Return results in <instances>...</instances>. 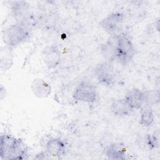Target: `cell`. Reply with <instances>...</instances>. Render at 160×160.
<instances>
[{"instance_id": "obj_1", "label": "cell", "mask_w": 160, "mask_h": 160, "mask_svg": "<svg viewBox=\"0 0 160 160\" xmlns=\"http://www.w3.org/2000/svg\"><path fill=\"white\" fill-rule=\"evenodd\" d=\"M0 156L2 160H21L28 158V148L24 141L12 135H1Z\"/></svg>"}, {"instance_id": "obj_2", "label": "cell", "mask_w": 160, "mask_h": 160, "mask_svg": "<svg viewBox=\"0 0 160 160\" xmlns=\"http://www.w3.org/2000/svg\"><path fill=\"white\" fill-rule=\"evenodd\" d=\"M29 26L24 22H17L5 28L2 39L5 45L11 49L27 41L31 36Z\"/></svg>"}, {"instance_id": "obj_3", "label": "cell", "mask_w": 160, "mask_h": 160, "mask_svg": "<svg viewBox=\"0 0 160 160\" xmlns=\"http://www.w3.org/2000/svg\"><path fill=\"white\" fill-rule=\"evenodd\" d=\"M135 53V48L131 39L124 33L119 34L116 48L115 60L121 64L126 66L133 59Z\"/></svg>"}, {"instance_id": "obj_4", "label": "cell", "mask_w": 160, "mask_h": 160, "mask_svg": "<svg viewBox=\"0 0 160 160\" xmlns=\"http://www.w3.org/2000/svg\"><path fill=\"white\" fill-rule=\"evenodd\" d=\"M72 96L76 101L86 103H92L96 101L98 92L93 84L88 81H83L75 88Z\"/></svg>"}, {"instance_id": "obj_5", "label": "cell", "mask_w": 160, "mask_h": 160, "mask_svg": "<svg viewBox=\"0 0 160 160\" xmlns=\"http://www.w3.org/2000/svg\"><path fill=\"white\" fill-rule=\"evenodd\" d=\"M124 22V15L120 12H112L99 22L101 28L111 36L120 34Z\"/></svg>"}, {"instance_id": "obj_6", "label": "cell", "mask_w": 160, "mask_h": 160, "mask_svg": "<svg viewBox=\"0 0 160 160\" xmlns=\"http://www.w3.org/2000/svg\"><path fill=\"white\" fill-rule=\"evenodd\" d=\"M94 74L98 81L104 86H110L115 81V71L111 62L106 61L97 65Z\"/></svg>"}, {"instance_id": "obj_7", "label": "cell", "mask_w": 160, "mask_h": 160, "mask_svg": "<svg viewBox=\"0 0 160 160\" xmlns=\"http://www.w3.org/2000/svg\"><path fill=\"white\" fill-rule=\"evenodd\" d=\"M41 55L44 64L49 69L56 68L61 62V52L55 45H49L44 47Z\"/></svg>"}, {"instance_id": "obj_8", "label": "cell", "mask_w": 160, "mask_h": 160, "mask_svg": "<svg viewBox=\"0 0 160 160\" xmlns=\"http://www.w3.org/2000/svg\"><path fill=\"white\" fill-rule=\"evenodd\" d=\"M124 99L133 110L139 109L144 105L145 94L139 89L133 88L126 92Z\"/></svg>"}, {"instance_id": "obj_9", "label": "cell", "mask_w": 160, "mask_h": 160, "mask_svg": "<svg viewBox=\"0 0 160 160\" xmlns=\"http://www.w3.org/2000/svg\"><path fill=\"white\" fill-rule=\"evenodd\" d=\"M31 89L32 93L39 98H47L51 92V85L41 78H36L32 80L31 84Z\"/></svg>"}, {"instance_id": "obj_10", "label": "cell", "mask_w": 160, "mask_h": 160, "mask_svg": "<svg viewBox=\"0 0 160 160\" xmlns=\"http://www.w3.org/2000/svg\"><path fill=\"white\" fill-rule=\"evenodd\" d=\"M47 153L53 157H59L65 154L66 145L59 138H51L46 143Z\"/></svg>"}, {"instance_id": "obj_11", "label": "cell", "mask_w": 160, "mask_h": 160, "mask_svg": "<svg viewBox=\"0 0 160 160\" xmlns=\"http://www.w3.org/2000/svg\"><path fill=\"white\" fill-rule=\"evenodd\" d=\"M106 155L109 159L123 160L126 159V148L121 142H114L111 144L106 151Z\"/></svg>"}, {"instance_id": "obj_12", "label": "cell", "mask_w": 160, "mask_h": 160, "mask_svg": "<svg viewBox=\"0 0 160 160\" xmlns=\"http://www.w3.org/2000/svg\"><path fill=\"white\" fill-rule=\"evenodd\" d=\"M110 108L112 112L118 117L129 116L134 111L124 98L114 100L111 104Z\"/></svg>"}, {"instance_id": "obj_13", "label": "cell", "mask_w": 160, "mask_h": 160, "mask_svg": "<svg viewBox=\"0 0 160 160\" xmlns=\"http://www.w3.org/2000/svg\"><path fill=\"white\" fill-rule=\"evenodd\" d=\"M118 36V34L111 36L108 41L101 46V52L102 55L108 60V61L111 62L115 60V52Z\"/></svg>"}, {"instance_id": "obj_14", "label": "cell", "mask_w": 160, "mask_h": 160, "mask_svg": "<svg viewBox=\"0 0 160 160\" xmlns=\"http://www.w3.org/2000/svg\"><path fill=\"white\" fill-rule=\"evenodd\" d=\"M11 50V48L6 46L4 48H1L0 52V61L1 69L2 71L9 69L12 65L13 60Z\"/></svg>"}, {"instance_id": "obj_15", "label": "cell", "mask_w": 160, "mask_h": 160, "mask_svg": "<svg viewBox=\"0 0 160 160\" xmlns=\"http://www.w3.org/2000/svg\"><path fill=\"white\" fill-rule=\"evenodd\" d=\"M154 121V115L152 108L150 106H145L141 111L139 122L144 127H150Z\"/></svg>"}, {"instance_id": "obj_16", "label": "cell", "mask_w": 160, "mask_h": 160, "mask_svg": "<svg viewBox=\"0 0 160 160\" xmlns=\"http://www.w3.org/2000/svg\"><path fill=\"white\" fill-rule=\"evenodd\" d=\"M12 11L13 12V14L16 18L18 19L17 22H22V18H25V15H26L28 6L27 3L24 1H16L14 2V4H12Z\"/></svg>"}, {"instance_id": "obj_17", "label": "cell", "mask_w": 160, "mask_h": 160, "mask_svg": "<svg viewBox=\"0 0 160 160\" xmlns=\"http://www.w3.org/2000/svg\"><path fill=\"white\" fill-rule=\"evenodd\" d=\"M145 94V103L144 105L148 106H152V104H156L159 101V91L155 90L148 91L144 92Z\"/></svg>"}, {"instance_id": "obj_18", "label": "cell", "mask_w": 160, "mask_h": 160, "mask_svg": "<svg viewBox=\"0 0 160 160\" xmlns=\"http://www.w3.org/2000/svg\"><path fill=\"white\" fill-rule=\"evenodd\" d=\"M146 141L151 149H156L159 146V140L154 134H148L146 136Z\"/></svg>"}]
</instances>
